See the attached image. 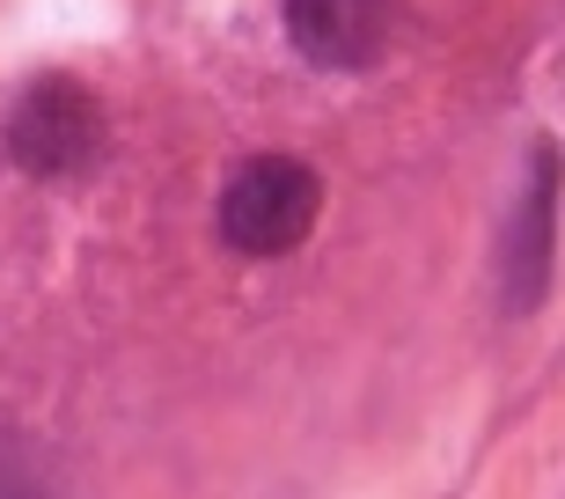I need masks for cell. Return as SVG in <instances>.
<instances>
[{"instance_id": "cell-4", "label": "cell", "mask_w": 565, "mask_h": 499, "mask_svg": "<svg viewBox=\"0 0 565 499\" xmlns=\"http://www.w3.org/2000/svg\"><path fill=\"white\" fill-rule=\"evenodd\" d=\"M551 221H558V147H536L529 162V191L522 213H514V235H507V301L514 309H536L551 287Z\"/></svg>"}, {"instance_id": "cell-3", "label": "cell", "mask_w": 565, "mask_h": 499, "mask_svg": "<svg viewBox=\"0 0 565 499\" xmlns=\"http://www.w3.org/2000/svg\"><path fill=\"white\" fill-rule=\"evenodd\" d=\"M397 0H287V38L294 52L323 74H360L390 52Z\"/></svg>"}, {"instance_id": "cell-2", "label": "cell", "mask_w": 565, "mask_h": 499, "mask_svg": "<svg viewBox=\"0 0 565 499\" xmlns=\"http://www.w3.org/2000/svg\"><path fill=\"white\" fill-rule=\"evenodd\" d=\"M8 155L22 177H44V184L82 177L104 155V104L74 74H38L8 110Z\"/></svg>"}, {"instance_id": "cell-1", "label": "cell", "mask_w": 565, "mask_h": 499, "mask_svg": "<svg viewBox=\"0 0 565 499\" xmlns=\"http://www.w3.org/2000/svg\"><path fill=\"white\" fill-rule=\"evenodd\" d=\"M316 213H323V184L294 155H250L221 184V235L243 257H287V250H301L316 229Z\"/></svg>"}]
</instances>
